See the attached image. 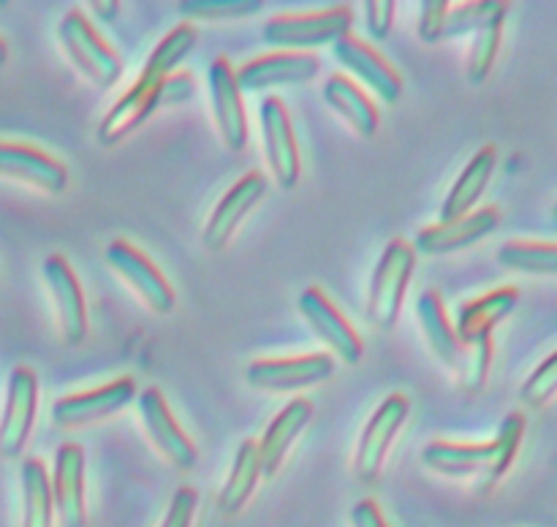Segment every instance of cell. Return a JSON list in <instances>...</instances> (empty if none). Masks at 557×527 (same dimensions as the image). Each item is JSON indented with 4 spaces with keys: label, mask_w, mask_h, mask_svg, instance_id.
<instances>
[{
    "label": "cell",
    "mask_w": 557,
    "mask_h": 527,
    "mask_svg": "<svg viewBox=\"0 0 557 527\" xmlns=\"http://www.w3.org/2000/svg\"><path fill=\"white\" fill-rule=\"evenodd\" d=\"M522 435H525V418H522V413H509L490 443L433 440V443L424 446L422 465L444 478L473 481L476 492H490L509 473L511 462L517 460Z\"/></svg>",
    "instance_id": "6da1fadb"
},
{
    "label": "cell",
    "mask_w": 557,
    "mask_h": 527,
    "mask_svg": "<svg viewBox=\"0 0 557 527\" xmlns=\"http://www.w3.org/2000/svg\"><path fill=\"white\" fill-rule=\"evenodd\" d=\"M417 253L406 239H392L375 264L368 291V321L373 329L392 331L400 321L406 302L408 283H411Z\"/></svg>",
    "instance_id": "7a4b0ae2"
},
{
    "label": "cell",
    "mask_w": 557,
    "mask_h": 527,
    "mask_svg": "<svg viewBox=\"0 0 557 527\" xmlns=\"http://www.w3.org/2000/svg\"><path fill=\"white\" fill-rule=\"evenodd\" d=\"M354 14L348 5L313 11V14H283L261 27L267 47L277 52H308V49L332 47L341 38L351 36Z\"/></svg>",
    "instance_id": "3957f363"
},
{
    "label": "cell",
    "mask_w": 557,
    "mask_h": 527,
    "mask_svg": "<svg viewBox=\"0 0 557 527\" xmlns=\"http://www.w3.org/2000/svg\"><path fill=\"white\" fill-rule=\"evenodd\" d=\"M58 38L74 68L85 74L96 87H112L123 76V60L98 36V30L82 11L74 9L60 20Z\"/></svg>",
    "instance_id": "277c9868"
},
{
    "label": "cell",
    "mask_w": 557,
    "mask_h": 527,
    "mask_svg": "<svg viewBox=\"0 0 557 527\" xmlns=\"http://www.w3.org/2000/svg\"><path fill=\"white\" fill-rule=\"evenodd\" d=\"M335 356L332 353H302L292 359H256L245 369V380L256 391L267 394H286V391L319 386L335 375Z\"/></svg>",
    "instance_id": "5b68a950"
},
{
    "label": "cell",
    "mask_w": 557,
    "mask_h": 527,
    "mask_svg": "<svg viewBox=\"0 0 557 527\" xmlns=\"http://www.w3.org/2000/svg\"><path fill=\"white\" fill-rule=\"evenodd\" d=\"M408 413H411V402L406 394H389L373 416L364 424L362 435H359L357 454H354V473L362 484H373L384 470L386 454H389L392 443H395L397 432L406 424Z\"/></svg>",
    "instance_id": "8992f818"
},
{
    "label": "cell",
    "mask_w": 557,
    "mask_h": 527,
    "mask_svg": "<svg viewBox=\"0 0 557 527\" xmlns=\"http://www.w3.org/2000/svg\"><path fill=\"white\" fill-rule=\"evenodd\" d=\"M259 120L264 155L275 174V183L283 190L297 188L299 177H302V158H299V145L286 103L277 96H267L259 106Z\"/></svg>",
    "instance_id": "52a82bcc"
},
{
    "label": "cell",
    "mask_w": 557,
    "mask_h": 527,
    "mask_svg": "<svg viewBox=\"0 0 557 527\" xmlns=\"http://www.w3.org/2000/svg\"><path fill=\"white\" fill-rule=\"evenodd\" d=\"M103 259H107V264L112 266L136 293H139V299L152 310V313H172L174 304H177L174 288L169 286L166 277L161 275V269H158L141 250H136L134 244L125 242V239H114V242H109L107 250H103Z\"/></svg>",
    "instance_id": "ba28073f"
},
{
    "label": "cell",
    "mask_w": 557,
    "mask_h": 527,
    "mask_svg": "<svg viewBox=\"0 0 557 527\" xmlns=\"http://www.w3.org/2000/svg\"><path fill=\"white\" fill-rule=\"evenodd\" d=\"M139 416L141 424H145L147 438L161 451L163 460L172 467H177L180 473L194 470L196 460H199V451H196L194 440L180 429L166 397L156 386H150V389H145L139 394Z\"/></svg>",
    "instance_id": "9c48e42d"
},
{
    "label": "cell",
    "mask_w": 557,
    "mask_h": 527,
    "mask_svg": "<svg viewBox=\"0 0 557 527\" xmlns=\"http://www.w3.org/2000/svg\"><path fill=\"white\" fill-rule=\"evenodd\" d=\"M136 397L134 378H114L107 386H98L90 391H76V394L60 397L52 405V424L58 429H76L87 424L103 422L131 405Z\"/></svg>",
    "instance_id": "30bf717a"
},
{
    "label": "cell",
    "mask_w": 557,
    "mask_h": 527,
    "mask_svg": "<svg viewBox=\"0 0 557 527\" xmlns=\"http://www.w3.org/2000/svg\"><path fill=\"white\" fill-rule=\"evenodd\" d=\"M38 411V378L33 369L16 367L9 375L3 413H0V456L14 460L25 451Z\"/></svg>",
    "instance_id": "8fae6325"
},
{
    "label": "cell",
    "mask_w": 557,
    "mask_h": 527,
    "mask_svg": "<svg viewBox=\"0 0 557 527\" xmlns=\"http://www.w3.org/2000/svg\"><path fill=\"white\" fill-rule=\"evenodd\" d=\"M41 275L49 288V297H52L60 335H63V340L69 346H82L87 337V304L79 286V277L74 275L65 255L60 253H52L44 259Z\"/></svg>",
    "instance_id": "7c38bea8"
},
{
    "label": "cell",
    "mask_w": 557,
    "mask_h": 527,
    "mask_svg": "<svg viewBox=\"0 0 557 527\" xmlns=\"http://www.w3.org/2000/svg\"><path fill=\"white\" fill-rule=\"evenodd\" d=\"M321 60L313 52H270L234 71L239 92H264L270 87H288L313 81Z\"/></svg>",
    "instance_id": "4fadbf2b"
},
{
    "label": "cell",
    "mask_w": 557,
    "mask_h": 527,
    "mask_svg": "<svg viewBox=\"0 0 557 527\" xmlns=\"http://www.w3.org/2000/svg\"><path fill=\"white\" fill-rule=\"evenodd\" d=\"M264 193L267 177L261 172H248L245 177H239L237 183L223 193V199L218 201L215 210H212L210 221H207L205 231H201V244H205L210 253H221V250L232 242L237 228L243 226L248 212L264 199Z\"/></svg>",
    "instance_id": "5bb4252c"
},
{
    "label": "cell",
    "mask_w": 557,
    "mask_h": 527,
    "mask_svg": "<svg viewBox=\"0 0 557 527\" xmlns=\"http://www.w3.org/2000/svg\"><path fill=\"white\" fill-rule=\"evenodd\" d=\"M297 308L302 313V318L308 321L310 329L319 335V340H324L330 346V351L335 356H341V362L357 364L362 359L364 346L359 340L357 329L346 321V315L330 302L321 288H305L297 299Z\"/></svg>",
    "instance_id": "9a60e30c"
},
{
    "label": "cell",
    "mask_w": 557,
    "mask_h": 527,
    "mask_svg": "<svg viewBox=\"0 0 557 527\" xmlns=\"http://www.w3.org/2000/svg\"><path fill=\"white\" fill-rule=\"evenodd\" d=\"M207 81H210L212 114H215V125L223 145L232 152H243L248 147V114H245L243 92H239L237 79H234L232 63L226 58L212 60L210 71H207Z\"/></svg>",
    "instance_id": "2e32d148"
},
{
    "label": "cell",
    "mask_w": 557,
    "mask_h": 527,
    "mask_svg": "<svg viewBox=\"0 0 557 527\" xmlns=\"http://www.w3.org/2000/svg\"><path fill=\"white\" fill-rule=\"evenodd\" d=\"M49 489H52V505L60 527H87L85 449L79 443L60 446L54 454Z\"/></svg>",
    "instance_id": "e0dca14e"
},
{
    "label": "cell",
    "mask_w": 557,
    "mask_h": 527,
    "mask_svg": "<svg viewBox=\"0 0 557 527\" xmlns=\"http://www.w3.org/2000/svg\"><path fill=\"white\" fill-rule=\"evenodd\" d=\"M500 212L498 206H482L468 215L457 217L449 223H435V226H424L413 239V253L422 255H451L457 250H466L471 244L482 242L490 234L498 228Z\"/></svg>",
    "instance_id": "ac0fdd59"
},
{
    "label": "cell",
    "mask_w": 557,
    "mask_h": 527,
    "mask_svg": "<svg viewBox=\"0 0 557 527\" xmlns=\"http://www.w3.org/2000/svg\"><path fill=\"white\" fill-rule=\"evenodd\" d=\"M332 54L337 63L348 71L357 81H362L368 90L375 92V98L384 103H397L403 96V79L395 68L384 60V54L375 52L370 43L359 38L346 36L332 43ZM351 79V81H354Z\"/></svg>",
    "instance_id": "d6986e66"
},
{
    "label": "cell",
    "mask_w": 557,
    "mask_h": 527,
    "mask_svg": "<svg viewBox=\"0 0 557 527\" xmlns=\"http://www.w3.org/2000/svg\"><path fill=\"white\" fill-rule=\"evenodd\" d=\"M0 177L30 185L41 193H63L69 188V172L60 161L30 145L0 141Z\"/></svg>",
    "instance_id": "ffe728a7"
},
{
    "label": "cell",
    "mask_w": 557,
    "mask_h": 527,
    "mask_svg": "<svg viewBox=\"0 0 557 527\" xmlns=\"http://www.w3.org/2000/svg\"><path fill=\"white\" fill-rule=\"evenodd\" d=\"M163 81L161 85H152V81H145L136 76V81L128 87V92L120 96L117 101H114V106L103 114L96 134L98 141H101L103 147H114L123 139H128L156 109H161Z\"/></svg>",
    "instance_id": "44dd1931"
},
{
    "label": "cell",
    "mask_w": 557,
    "mask_h": 527,
    "mask_svg": "<svg viewBox=\"0 0 557 527\" xmlns=\"http://www.w3.org/2000/svg\"><path fill=\"white\" fill-rule=\"evenodd\" d=\"M313 418V405L305 397H294L281 413L264 429V438L259 440V460H261V478H272L281 470L288 449L299 438L308 422Z\"/></svg>",
    "instance_id": "7402d4cb"
},
{
    "label": "cell",
    "mask_w": 557,
    "mask_h": 527,
    "mask_svg": "<svg viewBox=\"0 0 557 527\" xmlns=\"http://www.w3.org/2000/svg\"><path fill=\"white\" fill-rule=\"evenodd\" d=\"M517 304H520V288L515 286H500L495 288V291L484 293V297L473 299V302L462 304L455 324L457 342L493 337L495 326H498L506 315L515 313Z\"/></svg>",
    "instance_id": "603a6c76"
},
{
    "label": "cell",
    "mask_w": 557,
    "mask_h": 527,
    "mask_svg": "<svg viewBox=\"0 0 557 527\" xmlns=\"http://www.w3.org/2000/svg\"><path fill=\"white\" fill-rule=\"evenodd\" d=\"M495 166H498V152H495V147H482V150L466 163L460 177L455 179L451 190L446 193L444 204H441V223L457 221V217L473 212L476 201L482 199L484 188H487L490 179H493Z\"/></svg>",
    "instance_id": "cb8c5ba5"
},
{
    "label": "cell",
    "mask_w": 557,
    "mask_h": 527,
    "mask_svg": "<svg viewBox=\"0 0 557 527\" xmlns=\"http://www.w3.org/2000/svg\"><path fill=\"white\" fill-rule=\"evenodd\" d=\"M324 101L330 103L332 112L341 114L351 125L354 134H359L362 139L375 136V130H379V109L357 81L343 74H332L324 81Z\"/></svg>",
    "instance_id": "d4e9b609"
},
{
    "label": "cell",
    "mask_w": 557,
    "mask_h": 527,
    "mask_svg": "<svg viewBox=\"0 0 557 527\" xmlns=\"http://www.w3.org/2000/svg\"><path fill=\"white\" fill-rule=\"evenodd\" d=\"M261 481V460L256 440H243L234 456L232 473L226 476L221 494H218V511L223 516H237L248 505L250 494Z\"/></svg>",
    "instance_id": "484cf974"
},
{
    "label": "cell",
    "mask_w": 557,
    "mask_h": 527,
    "mask_svg": "<svg viewBox=\"0 0 557 527\" xmlns=\"http://www.w3.org/2000/svg\"><path fill=\"white\" fill-rule=\"evenodd\" d=\"M417 318L422 326V335L428 340L430 351L441 359L449 369H455L457 353H460V342H457L455 326L446 318L444 302L435 291H422L417 299Z\"/></svg>",
    "instance_id": "4316f807"
},
{
    "label": "cell",
    "mask_w": 557,
    "mask_h": 527,
    "mask_svg": "<svg viewBox=\"0 0 557 527\" xmlns=\"http://www.w3.org/2000/svg\"><path fill=\"white\" fill-rule=\"evenodd\" d=\"M22 527H54L52 489L41 460L22 462Z\"/></svg>",
    "instance_id": "83f0119b"
},
{
    "label": "cell",
    "mask_w": 557,
    "mask_h": 527,
    "mask_svg": "<svg viewBox=\"0 0 557 527\" xmlns=\"http://www.w3.org/2000/svg\"><path fill=\"white\" fill-rule=\"evenodd\" d=\"M196 47V27L190 22H180L177 27L166 33V38H161L156 49H152L150 60H147L145 71L139 74V79L152 81V85H161L163 79L174 74L180 63L190 54V49Z\"/></svg>",
    "instance_id": "f1b7e54d"
},
{
    "label": "cell",
    "mask_w": 557,
    "mask_h": 527,
    "mask_svg": "<svg viewBox=\"0 0 557 527\" xmlns=\"http://www.w3.org/2000/svg\"><path fill=\"white\" fill-rule=\"evenodd\" d=\"M504 22H506V3H500L487 20L473 33V47L468 54V79L471 85H484L487 76L493 74V65L498 60L500 41H504Z\"/></svg>",
    "instance_id": "f546056e"
},
{
    "label": "cell",
    "mask_w": 557,
    "mask_h": 527,
    "mask_svg": "<svg viewBox=\"0 0 557 527\" xmlns=\"http://www.w3.org/2000/svg\"><path fill=\"white\" fill-rule=\"evenodd\" d=\"M498 264L511 272L553 277L557 272V248L553 242H506L498 248Z\"/></svg>",
    "instance_id": "4dcf8cb0"
},
{
    "label": "cell",
    "mask_w": 557,
    "mask_h": 527,
    "mask_svg": "<svg viewBox=\"0 0 557 527\" xmlns=\"http://www.w3.org/2000/svg\"><path fill=\"white\" fill-rule=\"evenodd\" d=\"M490 364H493V337L460 342V353L455 362V378L462 391H482L487 384Z\"/></svg>",
    "instance_id": "1f68e13d"
},
{
    "label": "cell",
    "mask_w": 557,
    "mask_h": 527,
    "mask_svg": "<svg viewBox=\"0 0 557 527\" xmlns=\"http://www.w3.org/2000/svg\"><path fill=\"white\" fill-rule=\"evenodd\" d=\"M261 0H183L177 3L180 16L201 22H226V20H245L261 11Z\"/></svg>",
    "instance_id": "d6a6232c"
},
{
    "label": "cell",
    "mask_w": 557,
    "mask_h": 527,
    "mask_svg": "<svg viewBox=\"0 0 557 527\" xmlns=\"http://www.w3.org/2000/svg\"><path fill=\"white\" fill-rule=\"evenodd\" d=\"M500 5V0H482V3H460L449 5L444 20V33H441V41L446 38H460V36H473L479 30L484 20L493 14Z\"/></svg>",
    "instance_id": "836d02e7"
},
{
    "label": "cell",
    "mask_w": 557,
    "mask_h": 527,
    "mask_svg": "<svg viewBox=\"0 0 557 527\" xmlns=\"http://www.w3.org/2000/svg\"><path fill=\"white\" fill-rule=\"evenodd\" d=\"M555 391H557V356L555 353H549V356L544 359L531 375H528V380L522 384L520 400L525 402L528 407H544L549 400H553Z\"/></svg>",
    "instance_id": "e575fe53"
},
{
    "label": "cell",
    "mask_w": 557,
    "mask_h": 527,
    "mask_svg": "<svg viewBox=\"0 0 557 527\" xmlns=\"http://www.w3.org/2000/svg\"><path fill=\"white\" fill-rule=\"evenodd\" d=\"M196 503H199V494L194 487H180L174 492L172 503H169L166 516H163L161 527H190L196 516Z\"/></svg>",
    "instance_id": "d590c367"
},
{
    "label": "cell",
    "mask_w": 557,
    "mask_h": 527,
    "mask_svg": "<svg viewBox=\"0 0 557 527\" xmlns=\"http://www.w3.org/2000/svg\"><path fill=\"white\" fill-rule=\"evenodd\" d=\"M364 25L373 38H386L395 25V3L392 0H373L364 3Z\"/></svg>",
    "instance_id": "8d00e7d4"
},
{
    "label": "cell",
    "mask_w": 557,
    "mask_h": 527,
    "mask_svg": "<svg viewBox=\"0 0 557 527\" xmlns=\"http://www.w3.org/2000/svg\"><path fill=\"white\" fill-rule=\"evenodd\" d=\"M446 11H449V3H444V0L422 3V16H419V38H422L424 43H438L441 41Z\"/></svg>",
    "instance_id": "74e56055"
},
{
    "label": "cell",
    "mask_w": 557,
    "mask_h": 527,
    "mask_svg": "<svg viewBox=\"0 0 557 527\" xmlns=\"http://www.w3.org/2000/svg\"><path fill=\"white\" fill-rule=\"evenodd\" d=\"M196 90V81L190 74H172L161 87V106H177L188 101Z\"/></svg>",
    "instance_id": "f35d334b"
},
{
    "label": "cell",
    "mask_w": 557,
    "mask_h": 527,
    "mask_svg": "<svg viewBox=\"0 0 557 527\" xmlns=\"http://www.w3.org/2000/svg\"><path fill=\"white\" fill-rule=\"evenodd\" d=\"M351 527H389L373 500H359L351 509Z\"/></svg>",
    "instance_id": "ab89813d"
},
{
    "label": "cell",
    "mask_w": 557,
    "mask_h": 527,
    "mask_svg": "<svg viewBox=\"0 0 557 527\" xmlns=\"http://www.w3.org/2000/svg\"><path fill=\"white\" fill-rule=\"evenodd\" d=\"M90 9L96 11V14H103V20H107V22H112L120 5L117 3H90Z\"/></svg>",
    "instance_id": "60d3db41"
},
{
    "label": "cell",
    "mask_w": 557,
    "mask_h": 527,
    "mask_svg": "<svg viewBox=\"0 0 557 527\" xmlns=\"http://www.w3.org/2000/svg\"><path fill=\"white\" fill-rule=\"evenodd\" d=\"M5 60H9V47H5V41L0 38V68L5 65Z\"/></svg>",
    "instance_id": "b9f144b4"
}]
</instances>
